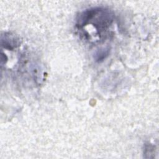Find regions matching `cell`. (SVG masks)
Masks as SVG:
<instances>
[{"mask_svg":"<svg viewBox=\"0 0 159 159\" xmlns=\"http://www.w3.org/2000/svg\"><path fill=\"white\" fill-rule=\"evenodd\" d=\"M110 47H106L98 50L94 55V58L96 62L100 63L103 61L109 55Z\"/></svg>","mask_w":159,"mask_h":159,"instance_id":"obj_3","label":"cell"},{"mask_svg":"<svg viewBox=\"0 0 159 159\" xmlns=\"http://www.w3.org/2000/svg\"><path fill=\"white\" fill-rule=\"evenodd\" d=\"M1 45L4 48L10 50H12L20 45L19 40L17 37L14 34L6 32L4 33V35H1Z\"/></svg>","mask_w":159,"mask_h":159,"instance_id":"obj_2","label":"cell"},{"mask_svg":"<svg viewBox=\"0 0 159 159\" xmlns=\"http://www.w3.org/2000/svg\"><path fill=\"white\" fill-rule=\"evenodd\" d=\"M114 15L109 9L97 7L87 9L76 17L75 27L80 38L86 42L105 40L111 34Z\"/></svg>","mask_w":159,"mask_h":159,"instance_id":"obj_1","label":"cell"}]
</instances>
